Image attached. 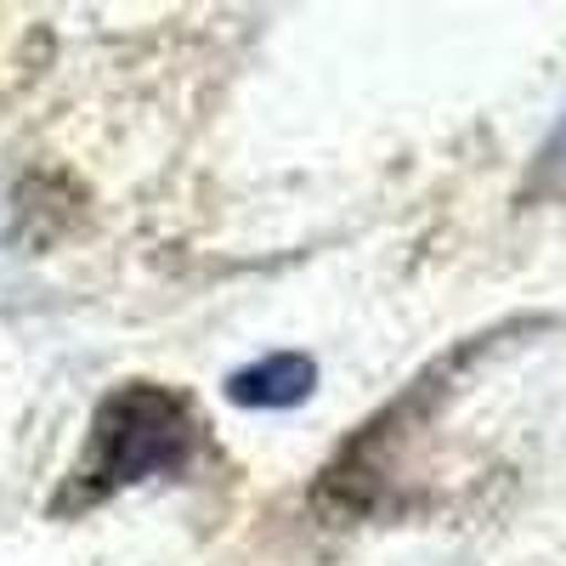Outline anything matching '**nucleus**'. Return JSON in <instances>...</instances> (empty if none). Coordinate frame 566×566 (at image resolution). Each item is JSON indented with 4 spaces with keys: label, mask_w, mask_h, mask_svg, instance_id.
Segmentation results:
<instances>
[{
    "label": "nucleus",
    "mask_w": 566,
    "mask_h": 566,
    "mask_svg": "<svg viewBox=\"0 0 566 566\" xmlns=\"http://www.w3.org/2000/svg\"><path fill=\"white\" fill-rule=\"evenodd\" d=\"M544 176H555V181L566 187V125L555 130V142L544 148Z\"/></svg>",
    "instance_id": "7ed1b4c3"
},
{
    "label": "nucleus",
    "mask_w": 566,
    "mask_h": 566,
    "mask_svg": "<svg viewBox=\"0 0 566 566\" xmlns=\"http://www.w3.org/2000/svg\"><path fill=\"white\" fill-rule=\"evenodd\" d=\"M312 386H317L312 357L277 352V357H261V363H250V368L232 374V380H227V397L239 402V408H295V402L312 397Z\"/></svg>",
    "instance_id": "f03ea898"
},
{
    "label": "nucleus",
    "mask_w": 566,
    "mask_h": 566,
    "mask_svg": "<svg viewBox=\"0 0 566 566\" xmlns=\"http://www.w3.org/2000/svg\"><path fill=\"white\" fill-rule=\"evenodd\" d=\"M193 442H199V413L187 397L165 386H125L91 419V459L80 476L91 493L136 488L148 476H165V470H181Z\"/></svg>",
    "instance_id": "f257e3e1"
}]
</instances>
